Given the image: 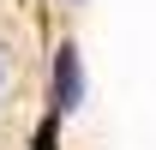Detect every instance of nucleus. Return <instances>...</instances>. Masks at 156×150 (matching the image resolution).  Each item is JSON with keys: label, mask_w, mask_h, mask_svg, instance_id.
<instances>
[{"label": "nucleus", "mask_w": 156, "mask_h": 150, "mask_svg": "<svg viewBox=\"0 0 156 150\" xmlns=\"http://www.w3.org/2000/svg\"><path fill=\"white\" fill-rule=\"evenodd\" d=\"M54 102H60V108H78V48H60V66H54Z\"/></svg>", "instance_id": "f257e3e1"}, {"label": "nucleus", "mask_w": 156, "mask_h": 150, "mask_svg": "<svg viewBox=\"0 0 156 150\" xmlns=\"http://www.w3.org/2000/svg\"><path fill=\"white\" fill-rule=\"evenodd\" d=\"M0 90H6V60H0Z\"/></svg>", "instance_id": "f03ea898"}]
</instances>
